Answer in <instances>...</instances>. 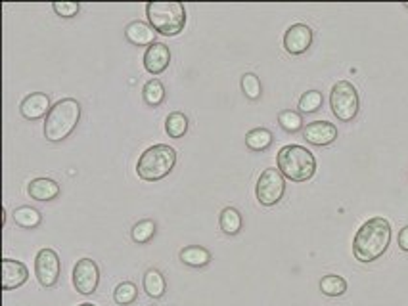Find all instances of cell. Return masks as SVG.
<instances>
[{
	"label": "cell",
	"instance_id": "obj_30",
	"mask_svg": "<svg viewBox=\"0 0 408 306\" xmlns=\"http://www.w3.org/2000/svg\"><path fill=\"white\" fill-rule=\"evenodd\" d=\"M52 8H54V12L60 15V17L70 19V17H75V15H77V12L81 10V4H79V2H54Z\"/></svg>",
	"mask_w": 408,
	"mask_h": 306
},
{
	"label": "cell",
	"instance_id": "obj_11",
	"mask_svg": "<svg viewBox=\"0 0 408 306\" xmlns=\"http://www.w3.org/2000/svg\"><path fill=\"white\" fill-rule=\"evenodd\" d=\"M29 280V270L24 262L12 259L2 260V289L12 291L22 287Z\"/></svg>",
	"mask_w": 408,
	"mask_h": 306
},
{
	"label": "cell",
	"instance_id": "obj_13",
	"mask_svg": "<svg viewBox=\"0 0 408 306\" xmlns=\"http://www.w3.org/2000/svg\"><path fill=\"white\" fill-rule=\"evenodd\" d=\"M50 109H52L50 98H48L47 94H42V92L29 94L27 98H24L22 106H19V111H22V115L27 121H39L42 117H48Z\"/></svg>",
	"mask_w": 408,
	"mask_h": 306
},
{
	"label": "cell",
	"instance_id": "obj_31",
	"mask_svg": "<svg viewBox=\"0 0 408 306\" xmlns=\"http://www.w3.org/2000/svg\"><path fill=\"white\" fill-rule=\"evenodd\" d=\"M399 247L402 251L408 252V226H405V228L399 232Z\"/></svg>",
	"mask_w": 408,
	"mask_h": 306
},
{
	"label": "cell",
	"instance_id": "obj_1",
	"mask_svg": "<svg viewBox=\"0 0 408 306\" xmlns=\"http://www.w3.org/2000/svg\"><path fill=\"white\" fill-rule=\"evenodd\" d=\"M389 243H391V224L382 216L370 218L368 222L362 224L354 236V259L361 262H374L387 251Z\"/></svg>",
	"mask_w": 408,
	"mask_h": 306
},
{
	"label": "cell",
	"instance_id": "obj_8",
	"mask_svg": "<svg viewBox=\"0 0 408 306\" xmlns=\"http://www.w3.org/2000/svg\"><path fill=\"white\" fill-rule=\"evenodd\" d=\"M60 270H62V262L60 257L54 249H40L35 259V275L42 287H54L58 280H60Z\"/></svg>",
	"mask_w": 408,
	"mask_h": 306
},
{
	"label": "cell",
	"instance_id": "obj_15",
	"mask_svg": "<svg viewBox=\"0 0 408 306\" xmlns=\"http://www.w3.org/2000/svg\"><path fill=\"white\" fill-rule=\"evenodd\" d=\"M155 33L152 25L144 22H131L125 27V38L134 46H150L155 42Z\"/></svg>",
	"mask_w": 408,
	"mask_h": 306
},
{
	"label": "cell",
	"instance_id": "obj_17",
	"mask_svg": "<svg viewBox=\"0 0 408 306\" xmlns=\"http://www.w3.org/2000/svg\"><path fill=\"white\" fill-rule=\"evenodd\" d=\"M142 287H144L150 298H162L165 295V291H167V282H165V277H163L159 270L152 268V270H148L146 274H144Z\"/></svg>",
	"mask_w": 408,
	"mask_h": 306
},
{
	"label": "cell",
	"instance_id": "obj_24",
	"mask_svg": "<svg viewBox=\"0 0 408 306\" xmlns=\"http://www.w3.org/2000/svg\"><path fill=\"white\" fill-rule=\"evenodd\" d=\"M165 130L171 138H182L188 130V119H186L185 113L180 111H175L167 117L165 121Z\"/></svg>",
	"mask_w": 408,
	"mask_h": 306
},
{
	"label": "cell",
	"instance_id": "obj_10",
	"mask_svg": "<svg viewBox=\"0 0 408 306\" xmlns=\"http://www.w3.org/2000/svg\"><path fill=\"white\" fill-rule=\"evenodd\" d=\"M313 45V29L305 23H295L284 35V48L285 52L292 56L305 54Z\"/></svg>",
	"mask_w": 408,
	"mask_h": 306
},
{
	"label": "cell",
	"instance_id": "obj_22",
	"mask_svg": "<svg viewBox=\"0 0 408 306\" xmlns=\"http://www.w3.org/2000/svg\"><path fill=\"white\" fill-rule=\"evenodd\" d=\"M272 144V132L267 129H253L246 134V145L253 152H265Z\"/></svg>",
	"mask_w": 408,
	"mask_h": 306
},
{
	"label": "cell",
	"instance_id": "obj_19",
	"mask_svg": "<svg viewBox=\"0 0 408 306\" xmlns=\"http://www.w3.org/2000/svg\"><path fill=\"white\" fill-rule=\"evenodd\" d=\"M219 224H221V230H223L226 236H238L240 230L244 226V220H242V213L234 207H226L221 213V218H219Z\"/></svg>",
	"mask_w": 408,
	"mask_h": 306
},
{
	"label": "cell",
	"instance_id": "obj_14",
	"mask_svg": "<svg viewBox=\"0 0 408 306\" xmlns=\"http://www.w3.org/2000/svg\"><path fill=\"white\" fill-rule=\"evenodd\" d=\"M171 63V50L169 46L163 42H154L144 54V67L152 75H159Z\"/></svg>",
	"mask_w": 408,
	"mask_h": 306
},
{
	"label": "cell",
	"instance_id": "obj_26",
	"mask_svg": "<svg viewBox=\"0 0 408 306\" xmlns=\"http://www.w3.org/2000/svg\"><path fill=\"white\" fill-rule=\"evenodd\" d=\"M136 297H139V289L131 282L119 283L116 291H113V300H116L117 305H132L136 300Z\"/></svg>",
	"mask_w": 408,
	"mask_h": 306
},
{
	"label": "cell",
	"instance_id": "obj_20",
	"mask_svg": "<svg viewBox=\"0 0 408 306\" xmlns=\"http://www.w3.org/2000/svg\"><path fill=\"white\" fill-rule=\"evenodd\" d=\"M14 222H16L17 226H22L25 230H33L39 226L40 222H42V216L37 209H33V207H17L16 211H14Z\"/></svg>",
	"mask_w": 408,
	"mask_h": 306
},
{
	"label": "cell",
	"instance_id": "obj_7",
	"mask_svg": "<svg viewBox=\"0 0 408 306\" xmlns=\"http://www.w3.org/2000/svg\"><path fill=\"white\" fill-rule=\"evenodd\" d=\"M257 201L262 207H272L282 201L285 193V180L278 168H265L257 180Z\"/></svg>",
	"mask_w": 408,
	"mask_h": 306
},
{
	"label": "cell",
	"instance_id": "obj_27",
	"mask_svg": "<svg viewBox=\"0 0 408 306\" xmlns=\"http://www.w3.org/2000/svg\"><path fill=\"white\" fill-rule=\"evenodd\" d=\"M322 106V94L318 90L305 92L299 99L301 113H315Z\"/></svg>",
	"mask_w": 408,
	"mask_h": 306
},
{
	"label": "cell",
	"instance_id": "obj_2",
	"mask_svg": "<svg viewBox=\"0 0 408 306\" xmlns=\"http://www.w3.org/2000/svg\"><path fill=\"white\" fill-rule=\"evenodd\" d=\"M79 119H81V104L77 99L63 98L56 102L45 121V136L52 144L63 142L77 129Z\"/></svg>",
	"mask_w": 408,
	"mask_h": 306
},
{
	"label": "cell",
	"instance_id": "obj_25",
	"mask_svg": "<svg viewBox=\"0 0 408 306\" xmlns=\"http://www.w3.org/2000/svg\"><path fill=\"white\" fill-rule=\"evenodd\" d=\"M131 236L134 243H139V245L148 243V241L155 236V222L154 220L136 222V224L132 226Z\"/></svg>",
	"mask_w": 408,
	"mask_h": 306
},
{
	"label": "cell",
	"instance_id": "obj_12",
	"mask_svg": "<svg viewBox=\"0 0 408 306\" xmlns=\"http://www.w3.org/2000/svg\"><path fill=\"white\" fill-rule=\"evenodd\" d=\"M303 136L308 144L330 145L338 138V129H336V124H331L328 121H315L308 122L307 127L303 129Z\"/></svg>",
	"mask_w": 408,
	"mask_h": 306
},
{
	"label": "cell",
	"instance_id": "obj_28",
	"mask_svg": "<svg viewBox=\"0 0 408 306\" xmlns=\"http://www.w3.org/2000/svg\"><path fill=\"white\" fill-rule=\"evenodd\" d=\"M278 122L280 127L285 130V132H297L303 127V119L297 111H292V109H285L282 113L278 115Z\"/></svg>",
	"mask_w": 408,
	"mask_h": 306
},
{
	"label": "cell",
	"instance_id": "obj_29",
	"mask_svg": "<svg viewBox=\"0 0 408 306\" xmlns=\"http://www.w3.org/2000/svg\"><path fill=\"white\" fill-rule=\"evenodd\" d=\"M242 90L246 94L249 99H259L261 98V81H259V76L253 75V73H246V75L242 76Z\"/></svg>",
	"mask_w": 408,
	"mask_h": 306
},
{
	"label": "cell",
	"instance_id": "obj_3",
	"mask_svg": "<svg viewBox=\"0 0 408 306\" xmlns=\"http://www.w3.org/2000/svg\"><path fill=\"white\" fill-rule=\"evenodd\" d=\"M278 170L292 182H307L316 172V159L303 145H284L276 157Z\"/></svg>",
	"mask_w": 408,
	"mask_h": 306
},
{
	"label": "cell",
	"instance_id": "obj_18",
	"mask_svg": "<svg viewBox=\"0 0 408 306\" xmlns=\"http://www.w3.org/2000/svg\"><path fill=\"white\" fill-rule=\"evenodd\" d=\"M180 260L185 262L186 266L203 268L211 262V252L203 247H198V245H190V247H185L180 251Z\"/></svg>",
	"mask_w": 408,
	"mask_h": 306
},
{
	"label": "cell",
	"instance_id": "obj_33",
	"mask_svg": "<svg viewBox=\"0 0 408 306\" xmlns=\"http://www.w3.org/2000/svg\"><path fill=\"white\" fill-rule=\"evenodd\" d=\"M405 6H407V8H408V4H405Z\"/></svg>",
	"mask_w": 408,
	"mask_h": 306
},
{
	"label": "cell",
	"instance_id": "obj_16",
	"mask_svg": "<svg viewBox=\"0 0 408 306\" xmlns=\"http://www.w3.org/2000/svg\"><path fill=\"white\" fill-rule=\"evenodd\" d=\"M27 191L35 201H52L60 195V184L50 178H35L29 182Z\"/></svg>",
	"mask_w": 408,
	"mask_h": 306
},
{
	"label": "cell",
	"instance_id": "obj_23",
	"mask_svg": "<svg viewBox=\"0 0 408 306\" xmlns=\"http://www.w3.org/2000/svg\"><path fill=\"white\" fill-rule=\"evenodd\" d=\"M320 291L328 297H339L347 291V282L341 275H324L320 280Z\"/></svg>",
	"mask_w": 408,
	"mask_h": 306
},
{
	"label": "cell",
	"instance_id": "obj_21",
	"mask_svg": "<svg viewBox=\"0 0 408 306\" xmlns=\"http://www.w3.org/2000/svg\"><path fill=\"white\" fill-rule=\"evenodd\" d=\"M142 98H144V102H146L148 106H162L163 99H165V86L162 84V81H159V79L148 81V83L144 84V88H142Z\"/></svg>",
	"mask_w": 408,
	"mask_h": 306
},
{
	"label": "cell",
	"instance_id": "obj_32",
	"mask_svg": "<svg viewBox=\"0 0 408 306\" xmlns=\"http://www.w3.org/2000/svg\"><path fill=\"white\" fill-rule=\"evenodd\" d=\"M79 306H96V305H93V303H83V305H79Z\"/></svg>",
	"mask_w": 408,
	"mask_h": 306
},
{
	"label": "cell",
	"instance_id": "obj_5",
	"mask_svg": "<svg viewBox=\"0 0 408 306\" xmlns=\"http://www.w3.org/2000/svg\"><path fill=\"white\" fill-rule=\"evenodd\" d=\"M146 15L155 33L173 37L185 29L186 10L182 2H148Z\"/></svg>",
	"mask_w": 408,
	"mask_h": 306
},
{
	"label": "cell",
	"instance_id": "obj_4",
	"mask_svg": "<svg viewBox=\"0 0 408 306\" xmlns=\"http://www.w3.org/2000/svg\"><path fill=\"white\" fill-rule=\"evenodd\" d=\"M177 165V152L167 144H155L140 155L136 172L146 182H157Z\"/></svg>",
	"mask_w": 408,
	"mask_h": 306
},
{
	"label": "cell",
	"instance_id": "obj_6",
	"mask_svg": "<svg viewBox=\"0 0 408 306\" xmlns=\"http://www.w3.org/2000/svg\"><path fill=\"white\" fill-rule=\"evenodd\" d=\"M330 106L339 121H353L359 113V107H361L359 92L349 81H339L331 88Z\"/></svg>",
	"mask_w": 408,
	"mask_h": 306
},
{
	"label": "cell",
	"instance_id": "obj_9",
	"mask_svg": "<svg viewBox=\"0 0 408 306\" xmlns=\"http://www.w3.org/2000/svg\"><path fill=\"white\" fill-rule=\"evenodd\" d=\"M100 283V270L93 259H81L73 268V285L81 295H93Z\"/></svg>",
	"mask_w": 408,
	"mask_h": 306
}]
</instances>
